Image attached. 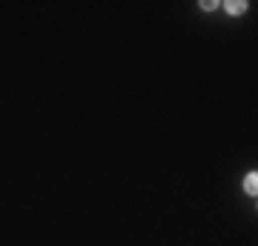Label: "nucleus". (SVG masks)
Instances as JSON below:
<instances>
[{
	"mask_svg": "<svg viewBox=\"0 0 258 246\" xmlns=\"http://www.w3.org/2000/svg\"><path fill=\"white\" fill-rule=\"evenodd\" d=\"M224 9H227V15H244L247 12V3L244 0H227Z\"/></svg>",
	"mask_w": 258,
	"mask_h": 246,
	"instance_id": "nucleus-1",
	"label": "nucleus"
},
{
	"mask_svg": "<svg viewBox=\"0 0 258 246\" xmlns=\"http://www.w3.org/2000/svg\"><path fill=\"white\" fill-rule=\"evenodd\" d=\"M244 192H247V195H252V198L258 195V175L255 172H249L247 178H244Z\"/></svg>",
	"mask_w": 258,
	"mask_h": 246,
	"instance_id": "nucleus-2",
	"label": "nucleus"
},
{
	"mask_svg": "<svg viewBox=\"0 0 258 246\" xmlns=\"http://www.w3.org/2000/svg\"><path fill=\"white\" fill-rule=\"evenodd\" d=\"M201 9H204V12H212V9H218V3H215V0H204Z\"/></svg>",
	"mask_w": 258,
	"mask_h": 246,
	"instance_id": "nucleus-3",
	"label": "nucleus"
}]
</instances>
